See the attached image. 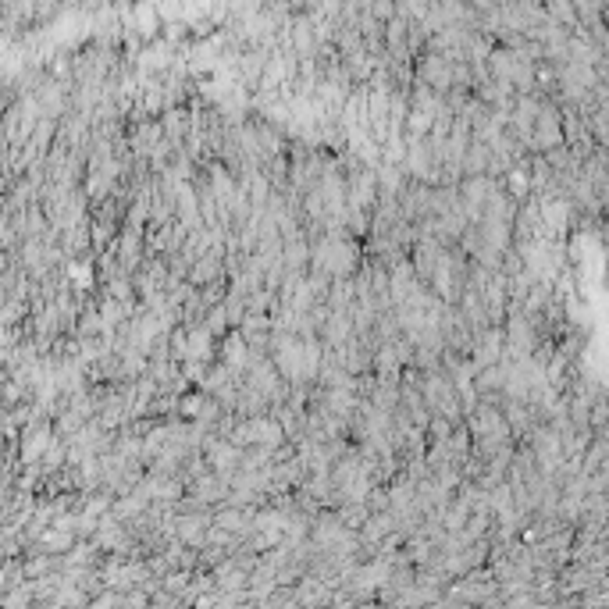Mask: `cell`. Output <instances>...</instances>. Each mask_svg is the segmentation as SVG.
Masks as SVG:
<instances>
[{
  "label": "cell",
  "mask_w": 609,
  "mask_h": 609,
  "mask_svg": "<svg viewBox=\"0 0 609 609\" xmlns=\"http://www.w3.org/2000/svg\"><path fill=\"white\" fill-rule=\"evenodd\" d=\"M599 203H602V214H606V218H609V186L599 193Z\"/></svg>",
  "instance_id": "1"
}]
</instances>
